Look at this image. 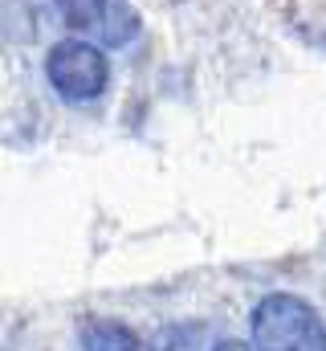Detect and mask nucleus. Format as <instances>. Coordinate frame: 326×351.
<instances>
[{
    "mask_svg": "<svg viewBox=\"0 0 326 351\" xmlns=\"http://www.w3.org/2000/svg\"><path fill=\"white\" fill-rule=\"evenodd\" d=\"M253 351H326L323 315L298 294H265L249 319Z\"/></svg>",
    "mask_w": 326,
    "mask_h": 351,
    "instance_id": "f257e3e1",
    "label": "nucleus"
},
{
    "mask_svg": "<svg viewBox=\"0 0 326 351\" xmlns=\"http://www.w3.org/2000/svg\"><path fill=\"white\" fill-rule=\"evenodd\" d=\"M45 78L66 102H94L110 82V66L94 41H58L45 58Z\"/></svg>",
    "mask_w": 326,
    "mask_h": 351,
    "instance_id": "f03ea898",
    "label": "nucleus"
},
{
    "mask_svg": "<svg viewBox=\"0 0 326 351\" xmlns=\"http://www.w3.org/2000/svg\"><path fill=\"white\" fill-rule=\"evenodd\" d=\"M70 29L86 33L98 49H118L139 33V12L131 0H58Z\"/></svg>",
    "mask_w": 326,
    "mask_h": 351,
    "instance_id": "7ed1b4c3",
    "label": "nucleus"
},
{
    "mask_svg": "<svg viewBox=\"0 0 326 351\" xmlns=\"http://www.w3.org/2000/svg\"><path fill=\"white\" fill-rule=\"evenodd\" d=\"M82 351H139V343H135L131 327H123L114 319H94L82 331Z\"/></svg>",
    "mask_w": 326,
    "mask_h": 351,
    "instance_id": "20e7f679",
    "label": "nucleus"
},
{
    "mask_svg": "<svg viewBox=\"0 0 326 351\" xmlns=\"http://www.w3.org/2000/svg\"><path fill=\"white\" fill-rule=\"evenodd\" d=\"M212 351H253V343H241V339H221Z\"/></svg>",
    "mask_w": 326,
    "mask_h": 351,
    "instance_id": "39448f33",
    "label": "nucleus"
}]
</instances>
